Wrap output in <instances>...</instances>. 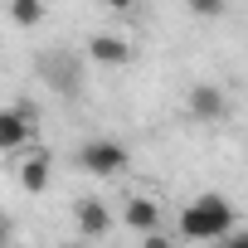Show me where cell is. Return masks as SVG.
<instances>
[{"label": "cell", "mask_w": 248, "mask_h": 248, "mask_svg": "<svg viewBox=\"0 0 248 248\" xmlns=\"http://www.w3.org/2000/svg\"><path fill=\"white\" fill-rule=\"evenodd\" d=\"M39 73H44L59 93H78V88H83V78H78V54H68V49L44 54V59H39Z\"/></svg>", "instance_id": "cell-4"}, {"label": "cell", "mask_w": 248, "mask_h": 248, "mask_svg": "<svg viewBox=\"0 0 248 248\" xmlns=\"http://www.w3.org/2000/svg\"><path fill=\"white\" fill-rule=\"evenodd\" d=\"M141 248H175V243H170L166 233H146V238H141Z\"/></svg>", "instance_id": "cell-11"}, {"label": "cell", "mask_w": 248, "mask_h": 248, "mask_svg": "<svg viewBox=\"0 0 248 248\" xmlns=\"http://www.w3.org/2000/svg\"><path fill=\"white\" fill-rule=\"evenodd\" d=\"M229 233H233V204L224 195H200L195 204H185L180 238H190V243H224Z\"/></svg>", "instance_id": "cell-1"}, {"label": "cell", "mask_w": 248, "mask_h": 248, "mask_svg": "<svg viewBox=\"0 0 248 248\" xmlns=\"http://www.w3.org/2000/svg\"><path fill=\"white\" fill-rule=\"evenodd\" d=\"M122 224L137 229L141 238H146V233H161V209H156V200L132 195V200H127V209H122Z\"/></svg>", "instance_id": "cell-8"}, {"label": "cell", "mask_w": 248, "mask_h": 248, "mask_svg": "<svg viewBox=\"0 0 248 248\" xmlns=\"http://www.w3.org/2000/svg\"><path fill=\"white\" fill-rule=\"evenodd\" d=\"M73 161L88 175H122V170H127V146L112 141V137H97V141H83Z\"/></svg>", "instance_id": "cell-2"}, {"label": "cell", "mask_w": 248, "mask_h": 248, "mask_svg": "<svg viewBox=\"0 0 248 248\" xmlns=\"http://www.w3.org/2000/svg\"><path fill=\"white\" fill-rule=\"evenodd\" d=\"M73 224H78L83 238H107V233H112V214H107V204L93 200V195L73 204Z\"/></svg>", "instance_id": "cell-7"}, {"label": "cell", "mask_w": 248, "mask_h": 248, "mask_svg": "<svg viewBox=\"0 0 248 248\" xmlns=\"http://www.w3.org/2000/svg\"><path fill=\"white\" fill-rule=\"evenodd\" d=\"M49 170H54V166H49V151H44V146H34V151L20 161V185H25L30 195H39V190L49 185Z\"/></svg>", "instance_id": "cell-9"}, {"label": "cell", "mask_w": 248, "mask_h": 248, "mask_svg": "<svg viewBox=\"0 0 248 248\" xmlns=\"http://www.w3.org/2000/svg\"><path fill=\"white\" fill-rule=\"evenodd\" d=\"M219 10H224V5H214V0H200V5H195L190 15H219Z\"/></svg>", "instance_id": "cell-13"}, {"label": "cell", "mask_w": 248, "mask_h": 248, "mask_svg": "<svg viewBox=\"0 0 248 248\" xmlns=\"http://www.w3.org/2000/svg\"><path fill=\"white\" fill-rule=\"evenodd\" d=\"M185 107H190L195 122H224V117H229V93L214 88V83H195V88L185 93Z\"/></svg>", "instance_id": "cell-3"}, {"label": "cell", "mask_w": 248, "mask_h": 248, "mask_svg": "<svg viewBox=\"0 0 248 248\" xmlns=\"http://www.w3.org/2000/svg\"><path fill=\"white\" fill-rule=\"evenodd\" d=\"M10 20L15 25H39L44 20V5H39V0H10Z\"/></svg>", "instance_id": "cell-10"}, {"label": "cell", "mask_w": 248, "mask_h": 248, "mask_svg": "<svg viewBox=\"0 0 248 248\" xmlns=\"http://www.w3.org/2000/svg\"><path fill=\"white\" fill-rule=\"evenodd\" d=\"M34 132V122H30V107H5L0 112V151L5 156H20L25 141Z\"/></svg>", "instance_id": "cell-5"}, {"label": "cell", "mask_w": 248, "mask_h": 248, "mask_svg": "<svg viewBox=\"0 0 248 248\" xmlns=\"http://www.w3.org/2000/svg\"><path fill=\"white\" fill-rule=\"evenodd\" d=\"M88 59L102 63V68H127L132 63V39H122V34H93L88 39Z\"/></svg>", "instance_id": "cell-6"}, {"label": "cell", "mask_w": 248, "mask_h": 248, "mask_svg": "<svg viewBox=\"0 0 248 248\" xmlns=\"http://www.w3.org/2000/svg\"><path fill=\"white\" fill-rule=\"evenodd\" d=\"M224 248H248V229H243V233H238V229H233V233H229V238H224Z\"/></svg>", "instance_id": "cell-12"}]
</instances>
